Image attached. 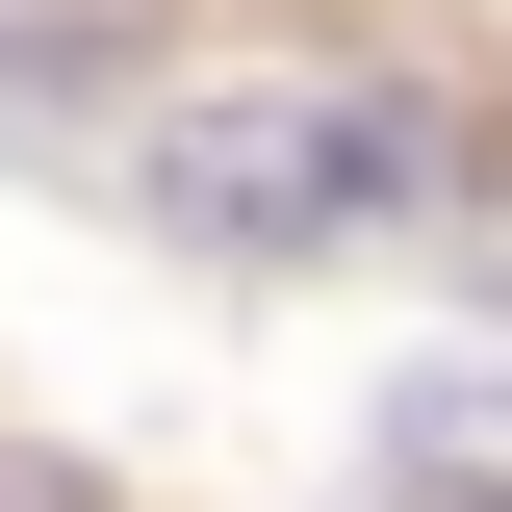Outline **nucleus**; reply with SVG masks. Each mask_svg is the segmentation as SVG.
<instances>
[{
	"instance_id": "f257e3e1",
	"label": "nucleus",
	"mask_w": 512,
	"mask_h": 512,
	"mask_svg": "<svg viewBox=\"0 0 512 512\" xmlns=\"http://www.w3.org/2000/svg\"><path fill=\"white\" fill-rule=\"evenodd\" d=\"M154 205H180V256H333L410 205V103L384 77H231V103H180Z\"/></svg>"
}]
</instances>
